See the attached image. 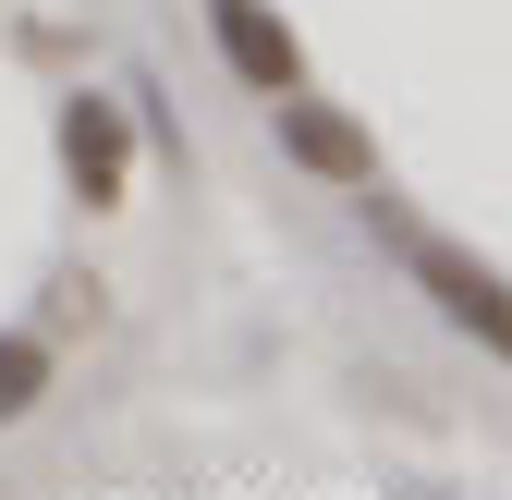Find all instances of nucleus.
Returning a JSON list of instances; mask_svg holds the SVG:
<instances>
[{
	"label": "nucleus",
	"mask_w": 512,
	"mask_h": 500,
	"mask_svg": "<svg viewBox=\"0 0 512 500\" xmlns=\"http://www.w3.org/2000/svg\"><path fill=\"white\" fill-rule=\"evenodd\" d=\"M208 37H220V61H232V86H244V98L305 86V37L281 25V0H208Z\"/></svg>",
	"instance_id": "20e7f679"
},
{
	"label": "nucleus",
	"mask_w": 512,
	"mask_h": 500,
	"mask_svg": "<svg viewBox=\"0 0 512 500\" xmlns=\"http://www.w3.org/2000/svg\"><path fill=\"white\" fill-rule=\"evenodd\" d=\"M61 183H74L86 208H122L135 196V86H74L61 98Z\"/></svg>",
	"instance_id": "7ed1b4c3"
},
{
	"label": "nucleus",
	"mask_w": 512,
	"mask_h": 500,
	"mask_svg": "<svg viewBox=\"0 0 512 500\" xmlns=\"http://www.w3.org/2000/svg\"><path fill=\"white\" fill-rule=\"evenodd\" d=\"M269 135H281V159H293V171H317V183H330V196H378V135H366L342 98L281 86V98H269Z\"/></svg>",
	"instance_id": "f03ea898"
},
{
	"label": "nucleus",
	"mask_w": 512,
	"mask_h": 500,
	"mask_svg": "<svg viewBox=\"0 0 512 500\" xmlns=\"http://www.w3.org/2000/svg\"><path fill=\"white\" fill-rule=\"evenodd\" d=\"M391 244H403V281L439 305V318H452L476 354H500V366H512V281H500L488 257H464L452 232H391Z\"/></svg>",
	"instance_id": "f257e3e1"
},
{
	"label": "nucleus",
	"mask_w": 512,
	"mask_h": 500,
	"mask_svg": "<svg viewBox=\"0 0 512 500\" xmlns=\"http://www.w3.org/2000/svg\"><path fill=\"white\" fill-rule=\"evenodd\" d=\"M49 379H61L49 330H0V427H25V415L49 403Z\"/></svg>",
	"instance_id": "39448f33"
}]
</instances>
